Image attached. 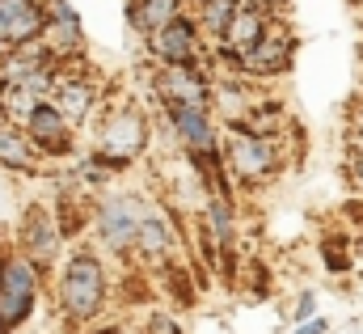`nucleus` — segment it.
Here are the masks:
<instances>
[{"mask_svg": "<svg viewBox=\"0 0 363 334\" xmlns=\"http://www.w3.org/2000/svg\"><path fill=\"white\" fill-rule=\"evenodd\" d=\"M106 301V271L93 254H72L60 275V313L68 322H93Z\"/></svg>", "mask_w": 363, "mask_h": 334, "instance_id": "f257e3e1", "label": "nucleus"}, {"mask_svg": "<svg viewBox=\"0 0 363 334\" xmlns=\"http://www.w3.org/2000/svg\"><path fill=\"white\" fill-rule=\"evenodd\" d=\"M38 271L43 266L21 254L0 258V334H13L30 322L38 301Z\"/></svg>", "mask_w": 363, "mask_h": 334, "instance_id": "f03ea898", "label": "nucleus"}, {"mask_svg": "<svg viewBox=\"0 0 363 334\" xmlns=\"http://www.w3.org/2000/svg\"><path fill=\"white\" fill-rule=\"evenodd\" d=\"M148 136L152 131H148V119L140 110H131V106L110 110L101 119V131H97V157L110 169H123L148 149Z\"/></svg>", "mask_w": 363, "mask_h": 334, "instance_id": "7ed1b4c3", "label": "nucleus"}, {"mask_svg": "<svg viewBox=\"0 0 363 334\" xmlns=\"http://www.w3.org/2000/svg\"><path fill=\"white\" fill-rule=\"evenodd\" d=\"M148 212H152V208H148V199H144V195H135V190L106 195V199L97 203V212H93L97 242H101L106 250H114V254L131 250V242H135V229H140V220H144Z\"/></svg>", "mask_w": 363, "mask_h": 334, "instance_id": "20e7f679", "label": "nucleus"}, {"mask_svg": "<svg viewBox=\"0 0 363 334\" xmlns=\"http://www.w3.org/2000/svg\"><path fill=\"white\" fill-rule=\"evenodd\" d=\"M224 157L228 169L241 178V182H267L274 169H279V144L271 136H258V131H245L237 127L224 144Z\"/></svg>", "mask_w": 363, "mask_h": 334, "instance_id": "39448f33", "label": "nucleus"}, {"mask_svg": "<svg viewBox=\"0 0 363 334\" xmlns=\"http://www.w3.org/2000/svg\"><path fill=\"white\" fill-rule=\"evenodd\" d=\"M152 89L165 106H211V97H216L207 72L194 64H161L152 77Z\"/></svg>", "mask_w": 363, "mask_h": 334, "instance_id": "423d86ee", "label": "nucleus"}, {"mask_svg": "<svg viewBox=\"0 0 363 334\" xmlns=\"http://www.w3.org/2000/svg\"><path fill=\"white\" fill-rule=\"evenodd\" d=\"M165 114H169V127L182 140L186 157H216L220 127H216V119H211L207 106H165Z\"/></svg>", "mask_w": 363, "mask_h": 334, "instance_id": "0eeeda50", "label": "nucleus"}, {"mask_svg": "<svg viewBox=\"0 0 363 334\" xmlns=\"http://www.w3.org/2000/svg\"><path fill=\"white\" fill-rule=\"evenodd\" d=\"M21 131L30 136L34 153H47V157H68V153H72V127H68L64 114L51 106V97H43V102L26 114Z\"/></svg>", "mask_w": 363, "mask_h": 334, "instance_id": "6e6552de", "label": "nucleus"}, {"mask_svg": "<svg viewBox=\"0 0 363 334\" xmlns=\"http://www.w3.org/2000/svg\"><path fill=\"white\" fill-rule=\"evenodd\" d=\"M262 38H267V17H262V9H254V4H237L233 17H228V26L220 30V51H224L233 64H241Z\"/></svg>", "mask_w": 363, "mask_h": 334, "instance_id": "1a4fd4ad", "label": "nucleus"}, {"mask_svg": "<svg viewBox=\"0 0 363 334\" xmlns=\"http://www.w3.org/2000/svg\"><path fill=\"white\" fill-rule=\"evenodd\" d=\"M60 242H64V233H60L55 212L43 208V203L26 208V220H21V250H26V258L43 266V262H51L60 254Z\"/></svg>", "mask_w": 363, "mask_h": 334, "instance_id": "9d476101", "label": "nucleus"}, {"mask_svg": "<svg viewBox=\"0 0 363 334\" xmlns=\"http://www.w3.org/2000/svg\"><path fill=\"white\" fill-rule=\"evenodd\" d=\"M148 51L161 64H194V55H199V26L178 13L174 21H165L161 30L148 34Z\"/></svg>", "mask_w": 363, "mask_h": 334, "instance_id": "9b49d317", "label": "nucleus"}, {"mask_svg": "<svg viewBox=\"0 0 363 334\" xmlns=\"http://www.w3.org/2000/svg\"><path fill=\"white\" fill-rule=\"evenodd\" d=\"M43 4L38 0H0V51L21 47L43 34Z\"/></svg>", "mask_w": 363, "mask_h": 334, "instance_id": "f8f14e48", "label": "nucleus"}, {"mask_svg": "<svg viewBox=\"0 0 363 334\" xmlns=\"http://www.w3.org/2000/svg\"><path fill=\"white\" fill-rule=\"evenodd\" d=\"M51 106L64 114V123H68V127H81L93 110H97V89H93L85 77L60 81V85H55V93H51Z\"/></svg>", "mask_w": 363, "mask_h": 334, "instance_id": "ddd939ff", "label": "nucleus"}, {"mask_svg": "<svg viewBox=\"0 0 363 334\" xmlns=\"http://www.w3.org/2000/svg\"><path fill=\"white\" fill-rule=\"evenodd\" d=\"M287 55H291V38H274L271 30H267V38H262L237 68H241V72H254V77H274V72L287 68Z\"/></svg>", "mask_w": 363, "mask_h": 334, "instance_id": "4468645a", "label": "nucleus"}, {"mask_svg": "<svg viewBox=\"0 0 363 334\" xmlns=\"http://www.w3.org/2000/svg\"><path fill=\"white\" fill-rule=\"evenodd\" d=\"M178 13H182V0H127V21H131V30L140 38H148L152 30H161Z\"/></svg>", "mask_w": 363, "mask_h": 334, "instance_id": "2eb2a0df", "label": "nucleus"}, {"mask_svg": "<svg viewBox=\"0 0 363 334\" xmlns=\"http://www.w3.org/2000/svg\"><path fill=\"white\" fill-rule=\"evenodd\" d=\"M0 166L4 169H30L34 166V144L21 131V123L0 119Z\"/></svg>", "mask_w": 363, "mask_h": 334, "instance_id": "dca6fc26", "label": "nucleus"}, {"mask_svg": "<svg viewBox=\"0 0 363 334\" xmlns=\"http://www.w3.org/2000/svg\"><path fill=\"white\" fill-rule=\"evenodd\" d=\"M131 246L144 254L148 262L165 258V254H169V246H174V237H169V225H165L157 212H148V216L140 220V229H135V242H131Z\"/></svg>", "mask_w": 363, "mask_h": 334, "instance_id": "f3484780", "label": "nucleus"}, {"mask_svg": "<svg viewBox=\"0 0 363 334\" xmlns=\"http://www.w3.org/2000/svg\"><path fill=\"white\" fill-rule=\"evenodd\" d=\"M207 229H211V237H216L220 250L233 246V208H228V199H211V208H207Z\"/></svg>", "mask_w": 363, "mask_h": 334, "instance_id": "a211bd4d", "label": "nucleus"}, {"mask_svg": "<svg viewBox=\"0 0 363 334\" xmlns=\"http://www.w3.org/2000/svg\"><path fill=\"white\" fill-rule=\"evenodd\" d=\"M233 9H237V0H203V13H199V21H203V30H207L211 38H220V30L228 26V17H233Z\"/></svg>", "mask_w": 363, "mask_h": 334, "instance_id": "6ab92c4d", "label": "nucleus"}, {"mask_svg": "<svg viewBox=\"0 0 363 334\" xmlns=\"http://www.w3.org/2000/svg\"><path fill=\"white\" fill-rule=\"evenodd\" d=\"M148 334H182V322L174 313H157V318H148Z\"/></svg>", "mask_w": 363, "mask_h": 334, "instance_id": "aec40b11", "label": "nucleus"}, {"mask_svg": "<svg viewBox=\"0 0 363 334\" xmlns=\"http://www.w3.org/2000/svg\"><path fill=\"white\" fill-rule=\"evenodd\" d=\"M313 309H317V292H300V301H296V313H291V322H304V318H313Z\"/></svg>", "mask_w": 363, "mask_h": 334, "instance_id": "412c9836", "label": "nucleus"}, {"mask_svg": "<svg viewBox=\"0 0 363 334\" xmlns=\"http://www.w3.org/2000/svg\"><path fill=\"white\" fill-rule=\"evenodd\" d=\"M291 334H330V322L313 313V318H304V322H296V330H291Z\"/></svg>", "mask_w": 363, "mask_h": 334, "instance_id": "4be33fe9", "label": "nucleus"}, {"mask_svg": "<svg viewBox=\"0 0 363 334\" xmlns=\"http://www.w3.org/2000/svg\"><path fill=\"white\" fill-rule=\"evenodd\" d=\"M355 178H359V186H363V144H359V153H355Z\"/></svg>", "mask_w": 363, "mask_h": 334, "instance_id": "5701e85b", "label": "nucleus"}]
</instances>
